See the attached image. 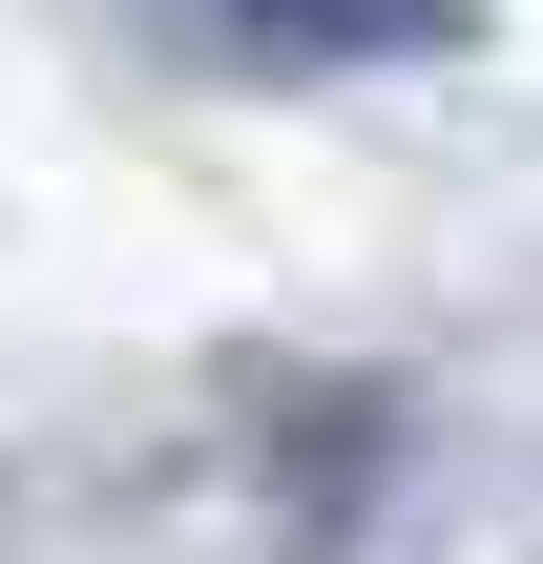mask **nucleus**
I'll list each match as a JSON object with an SVG mask.
<instances>
[{"label": "nucleus", "mask_w": 543, "mask_h": 564, "mask_svg": "<svg viewBox=\"0 0 543 564\" xmlns=\"http://www.w3.org/2000/svg\"><path fill=\"white\" fill-rule=\"evenodd\" d=\"M188 63H251V84H377V63H460L481 0H146Z\"/></svg>", "instance_id": "1"}]
</instances>
